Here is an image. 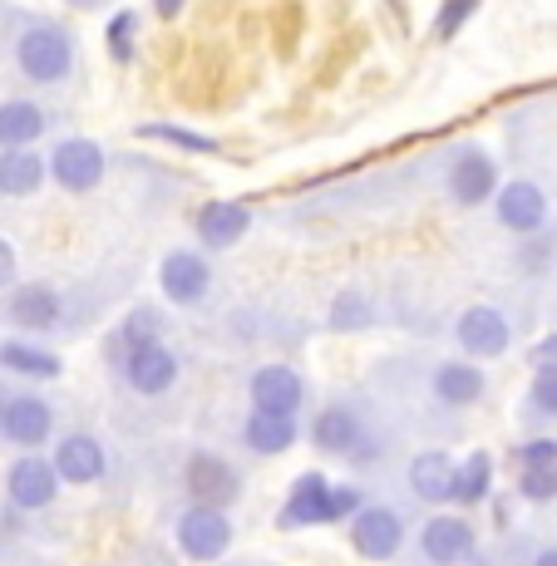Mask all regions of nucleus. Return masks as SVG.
Wrapping results in <instances>:
<instances>
[{"mask_svg":"<svg viewBox=\"0 0 557 566\" xmlns=\"http://www.w3.org/2000/svg\"><path fill=\"white\" fill-rule=\"evenodd\" d=\"M488 202H494V217H498V227H504V232H513V237H538V232H548L553 207H548V192H543L533 178L498 182V192H494Z\"/></svg>","mask_w":557,"mask_h":566,"instance_id":"7ed1b4c3","label":"nucleus"},{"mask_svg":"<svg viewBox=\"0 0 557 566\" xmlns=\"http://www.w3.org/2000/svg\"><path fill=\"white\" fill-rule=\"evenodd\" d=\"M528 413L533 419H557V360H538V369H533Z\"/></svg>","mask_w":557,"mask_h":566,"instance_id":"bb28decb","label":"nucleus"},{"mask_svg":"<svg viewBox=\"0 0 557 566\" xmlns=\"http://www.w3.org/2000/svg\"><path fill=\"white\" fill-rule=\"evenodd\" d=\"M0 439L16 449H45L54 439V405L40 395H10L6 419H0Z\"/></svg>","mask_w":557,"mask_h":566,"instance_id":"ddd939ff","label":"nucleus"},{"mask_svg":"<svg viewBox=\"0 0 557 566\" xmlns=\"http://www.w3.org/2000/svg\"><path fill=\"white\" fill-rule=\"evenodd\" d=\"M311 443L321 453H336V459H360L365 453V423L351 405H326L311 423Z\"/></svg>","mask_w":557,"mask_h":566,"instance_id":"f3484780","label":"nucleus"},{"mask_svg":"<svg viewBox=\"0 0 557 566\" xmlns=\"http://www.w3.org/2000/svg\"><path fill=\"white\" fill-rule=\"evenodd\" d=\"M351 547L370 562H390L405 547V517L385 503H360L351 513Z\"/></svg>","mask_w":557,"mask_h":566,"instance_id":"0eeeda50","label":"nucleus"},{"mask_svg":"<svg viewBox=\"0 0 557 566\" xmlns=\"http://www.w3.org/2000/svg\"><path fill=\"white\" fill-rule=\"evenodd\" d=\"M0 488H6L10 507H20V513H45L54 497H60L64 483H60V473H54V463L45 453H20V459L6 468Z\"/></svg>","mask_w":557,"mask_h":566,"instance_id":"20e7f679","label":"nucleus"},{"mask_svg":"<svg viewBox=\"0 0 557 566\" xmlns=\"http://www.w3.org/2000/svg\"><path fill=\"white\" fill-rule=\"evenodd\" d=\"M16 70L25 74L40 90H54L74 74V40L64 25H50V20H35L16 35Z\"/></svg>","mask_w":557,"mask_h":566,"instance_id":"f257e3e1","label":"nucleus"},{"mask_svg":"<svg viewBox=\"0 0 557 566\" xmlns=\"http://www.w3.org/2000/svg\"><path fill=\"white\" fill-rule=\"evenodd\" d=\"M405 483H410V493L420 497V503H434V507L450 503V493H454V459H450L444 449H424V453H414Z\"/></svg>","mask_w":557,"mask_h":566,"instance_id":"4be33fe9","label":"nucleus"},{"mask_svg":"<svg viewBox=\"0 0 557 566\" xmlns=\"http://www.w3.org/2000/svg\"><path fill=\"white\" fill-rule=\"evenodd\" d=\"M533 360H557V331H553V335H543V340L533 345Z\"/></svg>","mask_w":557,"mask_h":566,"instance_id":"c9c22d12","label":"nucleus"},{"mask_svg":"<svg viewBox=\"0 0 557 566\" xmlns=\"http://www.w3.org/2000/svg\"><path fill=\"white\" fill-rule=\"evenodd\" d=\"M45 182V158L30 148H6L0 154V198H30Z\"/></svg>","mask_w":557,"mask_h":566,"instance_id":"b1692460","label":"nucleus"},{"mask_svg":"<svg viewBox=\"0 0 557 566\" xmlns=\"http://www.w3.org/2000/svg\"><path fill=\"white\" fill-rule=\"evenodd\" d=\"M513 463H557V439H528L513 449Z\"/></svg>","mask_w":557,"mask_h":566,"instance_id":"72a5a7b5","label":"nucleus"},{"mask_svg":"<svg viewBox=\"0 0 557 566\" xmlns=\"http://www.w3.org/2000/svg\"><path fill=\"white\" fill-rule=\"evenodd\" d=\"M430 395L444 409H468L488 395V375L478 369V360H440L430 375Z\"/></svg>","mask_w":557,"mask_h":566,"instance_id":"aec40b11","label":"nucleus"},{"mask_svg":"<svg viewBox=\"0 0 557 566\" xmlns=\"http://www.w3.org/2000/svg\"><path fill=\"white\" fill-rule=\"evenodd\" d=\"M144 340H158V315L148 306H138L134 315H124V325H118V345L134 350V345H144Z\"/></svg>","mask_w":557,"mask_h":566,"instance_id":"473e14b6","label":"nucleus"},{"mask_svg":"<svg viewBox=\"0 0 557 566\" xmlns=\"http://www.w3.org/2000/svg\"><path fill=\"white\" fill-rule=\"evenodd\" d=\"M134 30H138L134 10H118V15L109 20L104 40H109V54H114V60H134Z\"/></svg>","mask_w":557,"mask_h":566,"instance_id":"2f4dec72","label":"nucleus"},{"mask_svg":"<svg viewBox=\"0 0 557 566\" xmlns=\"http://www.w3.org/2000/svg\"><path fill=\"white\" fill-rule=\"evenodd\" d=\"M444 188L458 207H484L498 192V163L488 158V148L464 144L450 158V172H444Z\"/></svg>","mask_w":557,"mask_h":566,"instance_id":"9d476101","label":"nucleus"},{"mask_svg":"<svg viewBox=\"0 0 557 566\" xmlns=\"http://www.w3.org/2000/svg\"><path fill=\"white\" fill-rule=\"evenodd\" d=\"M45 178L64 192H94L104 182V148L94 138H60L50 148Z\"/></svg>","mask_w":557,"mask_h":566,"instance_id":"423d86ee","label":"nucleus"},{"mask_svg":"<svg viewBox=\"0 0 557 566\" xmlns=\"http://www.w3.org/2000/svg\"><path fill=\"white\" fill-rule=\"evenodd\" d=\"M6 315H10L16 331L40 335V331H54V325L64 321V301H60V291L54 286H45V281H25V286L10 291Z\"/></svg>","mask_w":557,"mask_h":566,"instance_id":"2eb2a0df","label":"nucleus"},{"mask_svg":"<svg viewBox=\"0 0 557 566\" xmlns=\"http://www.w3.org/2000/svg\"><path fill=\"white\" fill-rule=\"evenodd\" d=\"M247 399H252V409L301 413V405H306V379L291 365H257L252 379H247Z\"/></svg>","mask_w":557,"mask_h":566,"instance_id":"a211bd4d","label":"nucleus"},{"mask_svg":"<svg viewBox=\"0 0 557 566\" xmlns=\"http://www.w3.org/2000/svg\"><path fill=\"white\" fill-rule=\"evenodd\" d=\"M70 6H100V0H70Z\"/></svg>","mask_w":557,"mask_h":566,"instance_id":"ea45409f","label":"nucleus"},{"mask_svg":"<svg viewBox=\"0 0 557 566\" xmlns=\"http://www.w3.org/2000/svg\"><path fill=\"white\" fill-rule=\"evenodd\" d=\"M301 439V419L297 413H277V409H247L243 419V443L257 459H277V453L297 449Z\"/></svg>","mask_w":557,"mask_h":566,"instance_id":"6ab92c4d","label":"nucleus"},{"mask_svg":"<svg viewBox=\"0 0 557 566\" xmlns=\"http://www.w3.org/2000/svg\"><path fill=\"white\" fill-rule=\"evenodd\" d=\"M355 507H360V488H336L326 473H301L291 483L277 522L281 527H326V522L351 517Z\"/></svg>","mask_w":557,"mask_h":566,"instance_id":"f03ea898","label":"nucleus"},{"mask_svg":"<svg viewBox=\"0 0 557 566\" xmlns=\"http://www.w3.org/2000/svg\"><path fill=\"white\" fill-rule=\"evenodd\" d=\"M247 227H252V207L247 202H207L198 217H193V232H198V242L207 252H227V247H237L247 237Z\"/></svg>","mask_w":557,"mask_h":566,"instance_id":"412c9836","label":"nucleus"},{"mask_svg":"<svg viewBox=\"0 0 557 566\" xmlns=\"http://www.w3.org/2000/svg\"><path fill=\"white\" fill-rule=\"evenodd\" d=\"M518 497L523 503H553L557 497V463H523L518 468Z\"/></svg>","mask_w":557,"mask_h":566,"instance_id":"cd10ccee","label":"nucleus"},{"mask_svg":"<svg viewBox=\"0 0 557 566\" xmlns=\"http://www.w3.org/2000/svg\"><path fill=\"white\" fill-rule=\"evenodd\" d=\"M488 493H494V459H488L484 449H474L468 459L454 463V493H450V503L478 507V503H488Z\"/></svg>","mask_w":557,"mask_h":566,"instance_id":"393cba45","label":"nucleus"},{"mask_svg":"<svg viewBox=\"0 0 557 566\" xmlns=\"http://www.w3.org/2000/svg\"><path fill=\"white\" fill-rule=\"evenodd\" d=\"M414 552H420V562H440V566L474 562L478 557V532H474V522L458 517V513H434V517H424L420 547Z\"/></svg>","mask_w":557,"mask_h":566,"instance_id":"f8f14e48","label":"nucleus"},{"mask_svg":"<svg viewBox=\"0 0 557 566\" xmlns=\"http://www.w3.org/2000/svg\"><path fill=\"white\" fill-rule=\"evenodd\" d=\"M478 6H484V0H444L440 15H434V40H454L458 30L478 15Z\"/></svg>","mask_w":557,"mask_h":566,"instance_id":"c85d7f7f","label":"nucleus"},{"mask_svg":"<svg viewBox=\"0 0 557 566\" xmlns=\"http://www.w3.org/2000/svg\"><path fill=\"white\" fill-rule=\"evenodd\" d=\"M6 399H10V395H6V389H0V419H6Z\"/></svg>","mask_w":557,"mask_h":566,"instance_id":"58836bf2","label":"nucleus"},{"mask_svg":"<svg viewBox=\"0 0 557 566\" xmlns=\"http://www.w3.org/2000/svg\"><path fill=\"white\" fill-rule=\"evenodd\" d=\"M45 138V108L35 99H6L0 104V144L6 148H30Z\"/></svg>","mask_w":557,"mask_h":566,"instance_id":"a878e982","label":"nucleus"},{"mask_svg":"<svg viewBox=\"0 0 557 566\" xmlns=\"http://www.w3.org/2000/svg\"><path fill=\"white\" fill-rule=\"evenodd\" d=\"M158 291L173 306H203L213 296V266H207V256L188 252V247H173L158 261Z\"/></svg>","mask_w":557,"mask_h":566,"instance_id":"6e6552de","label":"nucleus"},{"mask_svg":"<svg viewBox=\"0 0 557 566\" xmlns=\"http://www.w3.org/2000/svg\"><path fill=\"white\" fill-rule=\"evenodd\" d=\"M183 6H188V0H153V10H158V15H163V20L183 15Z\"/></svg>","mask_w":557,"mask_h":566,"instance_id":"e433bc0d","label":"nucleus"},{"mask_svg":"<svg viewBox=\"0 0 557 566\" xmlns=\"http://www.w3.org/2000/svg\"><path fill=\"white\" fill-rule=\"evenodd\" d=\"M183 483H188L193 503H217V507H227L237 493H243L237 468L227 459H217V453H207V449H198L188 459V468H183Z\"/></svg>","mask_w":557,"mask_h":566,"instance_id":"dca6fc26","label":"nucleus"},{"mask_svg":"<svg viewBox=\"0 0 557 566\" xmlns=\"http://www.w3.org/2000/svg\"><path fill=\"white\" fill-rule=\"evenodd\" d=\"M50 463H54V473H60V483H70V488H90L109 473V453L94 433H64V439L54 443Z\"/></svg>","mask_w":557,"mask_h":566,"instance_id":"4468645a","label":"nucleus"},{"mask_svg":"<svg viewBox=\"0 0 557 566\" xmlns=\"http://www.w3.org/2000/svg\"><path fill=\"white\" fill-rule=\"evenodd\" d=\"M0 286H16V247L0 237Z\"/></svg>","mask_w":557,"mask_h":566,"instance_id":"f704fd0d","label":"nucleus"},{"mask_svg":"<svg viewBox=\"0 0 557 566\" xmlns=\"http://www.w3.org/2000/svg\"><path fill=\"white\" fill-rule=\"evenodd\" d=\"M144 134H148V138H163V144L188 148V154H217V144H213L207 134H193V128H178V124H148Z\"/></svg>","mask_w":557,"mask_h":566,"instance_id":"7c9ffc66","label":"nucleus"},{"mask_svg":"<svg viewBox=\"0 0 557 566\" xmlns=\"http://www.w3.org/2000/svg\"><path fill=\"white\" fill-rule=\"evenodd\" d=\"M454 340L468 360H498L513 345V321L498 306H468L454 321Z\"/></svg>","mask_w":557,"mask_h":566,"instance_id":"1a4fd4ad","label":"nucleus"},{"mask_svg":"<svg viewBox=\"0 0 557 566\" xmlns=\"http://www.w3.org/2000/svg\"><path fill=\"white\" fill-rule=\"evenodd\" d=\"M178 375H183V365H178V355L163 345V335L124 350V385L134 389V395H144V399L168 395V389L178 385Z\"/></svg>","mask_w":557,"mask_h":566,"instance_id":"9b49d317","label":"nucleus"},{"mask_svg":"<svg viewBox=\"0 0 557 566\" xmlns=\"http://www.w3.org/2000/svg\"><path fill=\"white\" fill-rule=\"evenodd\" d=\"M370 321H375L370 301L360 296V291H341V301H336V311H331L336 331H360V325H370Z\"/></svg>","mask_w":557,"mask_h":566,"instance_id":"c756f323","label":"nucleus"},{"mask_svg":"<svg viewBox=\"0 0 557 566\" xmlns=\"http://www.w3.org/2000/svg\"><path fill=\"white\" fill-rule=\"evenodd\" d=\"M173 532H178V552L193 562H217V557H227V547H233V517H227V507H217V503H193Z\"/></svg>","mask_w":557,"mask_h":566,"instance_id":"39448f33","label":"nucleus"},{"mask_svg":"<svg viewBox=\"0 0 557 566\" xmlns=\"http://www.w3.org/2000/svg\"><path fill=\"white\" fill-rule=\"evenodd\" d=\"M0 369H6V375H20V379H60L64 360L54 350H45V345L16 335V340H0Z\"/></svg>","mask_w":557,"mask_h":566,"instance_id":"5701e85b","label":"nucleus"},{"mask_svg":"<svg viewBox=\"0 0 557 566\" xmlns=\"http://www.w3.org/2000/svg\"><path fill=\"white\" fill-rule=\"evenodd\" d=\"M538 562H543V566H557V547H543V552H538Z\"/></svg>","mask_w":557,"mask_h":566,"instance_id":"4c0bfd02","label":"nucleus"}]
</instances>
